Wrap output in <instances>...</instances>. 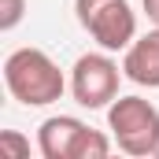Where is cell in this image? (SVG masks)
Masks as SVG:
<instances>
[{
    "instance_id": "obj_2",
    "label": "cell",
    "mask_w": 159,
    "mask_h": 159,
    "mask_svg": "<svg viewBox=\"0 0 159 159\" xmlns=\"http://www.w3.org/2000/svg\"><path fill=\"white\" fill-rule=\"evenodd\" d=\"M107 129L126 156L148 159L159 152V107L144 96H115L107 107Z\"/></svg>"
},
{
    "instance_id": "obj_1",
    "label": "cell",
    "mask_w": 159,
    "mask_h": 159,
    "mask_svg": "<svg viewBox=\"0 0 159 159\" xmlns=\"http://www.w3.org/2000/svg\"><path fill=\"white\" fill-rule=\"evenodd\" d=\"M4 85L26 107H48V104L63 100V93H67V78H63L59 63L44 48H15L4 59Z\"/></svg>"
},
{
    "instance_id": "obj_6",
    "label": "cell",
    "mask_w": 159,
    "mask_h": 159,
    "mask_svg": "<svg viewBox=\"0 0 159 159\" xmlns=\"http://www.w3.org/2000/svg\"><path fill=\"white\" fill-rule=\"evenodd\" d=\"M122 74L133 85L159 89V26L133 37V44L122 52Z\"/></svg>"
},
{
    "instance_id": "obj_5",
    "label": "cell",
    "mask_w": 159,
    "mask_h": 159,
    "mask_svg": "<svg viewBox=\"0 0 159 159\" xmlns=\"http://www.w3.org/2000/svg\"><path fill=\"white\" fill-rule=\"evenodd\" d=\"M126 78L122 67L111 59L107 48L100 52H85L74 59L70 67V96L78 100L81 107L89 111H100V107H111V100L119 96V81Z\"/></svg>"
},
{
    "instance_id": "obj_8",
    "label": "cell",
    "mask_w": 159,
    "mask_h": 159,
    "mask_svg": "<svg viewBox=\"0 0 159 159\" xmlns=\"http://www.w3.org/2000/svg\"><path fill=\"white\" fill-rule=\"evenodd\" d=\"M0 152H7L11 159H26L30 156V141L22 133H15V129H4L0 133Z\"/></svg>"
},
{
    "instance_id": "obj_3",
    "label": "cell",
    "mask_w": 159,
    "mask_h": 159,
    "mask_svg": "<svg viewBox=\"0 0 159 159\" xmlns=\"http://www.w3.org/2000/svg\"><path fill=\"white\" fill-rule=\"evenodd\" d=\"M37 152L44 159H104L111 141L74 115H52L37 126Z\"/></svg>"
},
{
    "instance_id": "obj_9",
    "label": "cell",
    "mask_w": 159,
    "mask_h": 159,
    "mask_svg": "<svg viewBox=\"0 0 159 159\" xmlns=\"http://www.w3.org/2000/svg\"><path fill=\"white\" fill-rule=\"evenodd\" d=\"M141 4H144V15L159 26V0H141Z\"/></svg>"
},
{
    "instance_id": "obj_4",
    "label": "cell",
    "mask_w": 159,
    "mask_h": 159,
    "mask_svg": "<svg viewBox=\"0 0 159 159\" xmlns=\"http://www.w3.org/2000/svg\"><path fill=\"white\" fill-rule=\"evenodd\" d=\"M81 30L107 52H126L137 37V11L129 0H74Z\"/></svg>"
},
{
    "instance_id": "obj_10",
    "label": "cell",
    "mask_w": 159,
    "mask_h": 159,
    "mask_svg": "<svg viewBox=\"0 0 159 159\" xmlns=\"http://www.w3.org/2000/svg\"><path fill=\"white\" fill-rule=\"evenodd\" d=\"M156 156H159V152H156Z\"/></svg>"
},
{
    "instance_id": "obj_7",
    "label": "cell",
    "mask_w": 159,
    "mask_h": 159,
    "mask_svg": "<svg viewBox=\"0 0 159 159\" xmlns=\"http://www.w3.org/2000/svg\"><path fill=\"white\" fill-rule=\"evenodd\" d=\"M26 15V0H0V30L11 34Z\"/></svg>"
}]
</instances>
